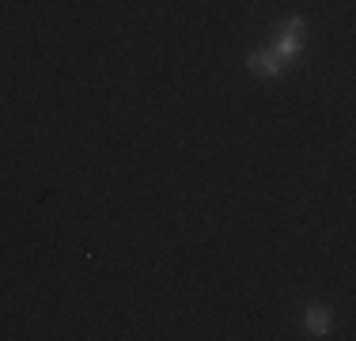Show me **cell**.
Returning <instances> with one entry per match:
<instances>
[{"label":"cell","instance_id":"6da1fadb","mask_svg":"<svg viewBox=\"0 0 356 341\" xmlns=\"http://www.w3.org/2000/svg\"><path fill=\"white\" fill-rule=\"evenodd\" d=\"M300 42H303V19L296 15V19H288V23H284V31H281V42L273 46V54L281 57V61H292V57L300 54Z\"/></svg>","mask_w":356,"mask_h":341},{"label":"cell","instance_id":"7a4b0ae2","mask_svg":"<svg viewBox=\"0 0 356 341\" xmlns=\"http://www.w3.org/2000/svg\"><path fill=\"white\" fill-rule=\"evenodd\" d=\"M247 68L254 76H281L284 72V61L273 54V49H258V54L247 57Z\"/></svg>","mask_w":356,"mask_h":341},{"label":"cell","instance_id":"3957f363","mask_svg":"<svg viewBox=\"0 0 356 341\" xmlns=\"http://www.w3.org/2000/svg\"><path fill=\"white\" fill-rule=\"evenodd\" d=\"M330 322H334V319H330L326 307H311V311L303 315V326H307L315 338H326V334H330Z\"/></svg>","mask_w":356,"mask_h":341}]
</instances>
